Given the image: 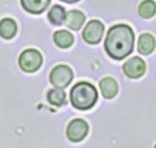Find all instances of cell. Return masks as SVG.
I'll return each instance as SVG.
<instances>
[{
  "label": "cell",
  "mask_w": 156,
  "mask_h": 148,
  "mask_svg": "<svg viewBox=\"0 0 156 148\" xmlns=\"http://www.w3.org/2000/svg\"><path fill=\"white\" fill-rule=\"evenodd\" d=\"M21 4L29 13L39 14L46 11L50 0H21Z\"/></svg>",
  "instance_id": "9c48e42d"
},
{
  "label": "cell",
  "mask_w": 156,
  "mask_h": 148,
  "mask_svg": "<svg viewBox=\"0 0 156 148\" xmlns=\"http://www.w3.org/2000/svg\"><path fill=\"white\" fill-rule=\"evenodd\" d=\"M155 148H156V146H155Z\"/></svg>",
  "instance_id": "ac0fdd59"
},
{
  "label": "cell",
  "mask_w": 156,
  "mask_h": 148,
  "mask_svg": "<svg viewBox=\"0 0 156 148\" xmlns=\"http://www.w3.org/2000/svg\"><path fill=\"white\" fill-rule=\"evenodd\" d=\"M85 22V14L80 11H70L66 14L65 25L72 30H78L82 27V25Z\"/></svg>",
  "instance_id": "30bf717a"
},
{
  "label": "cell",
  "mask_w": 156,
  "mask_h": 148,
  "mask_svg": "<svg viewBox=\"0 0 156 148\" xmlns=\"http://www.w3.org/2000/svg\"><path fill=\"white\" fill-rule=\"evenodd\" d=\"M98 100L96 88L87 82H80L70 91L72 105L80 111H87L94 107Z\"/></svg>",
  "instance_id": "7a4b0ae2"
},
{
  "label": "cell",
  "mask_w": 156,
  "mask_h": 148,
  "mask_svg": "<svg viewBox=\"0 0 156 148\" xmlns=\"http://www.w3.org/2000/svg\"><path fill=\"white\" fill-rule=\"evenodd\" d=\"M134 47V33L128 25L112 26L105 38L104 48L109 57L115 60H122L129 56Z\"/></svg>",
  "instance_id": "6da1fadb"
},
{
  "label": "cell",
  "mask_w": 156,
  "mask_h": 148,
  "mask_svg": "<svg viewBox=\"0 0 156 148\" xmlns=\"http://www.w3.org/2000/svg\"><path fill=\"white\" fill-rule=\"evenodd\" d=\"M103 33H104L103 23L96 21V19H92V21H90L86 25L82 35H83V39L89 44H98L103 38Z\"/></svg>",
  "instance_id": "8992f818"
},
{
  "label": "cell",
  "mask_w": 156,
  "mask_h": 148,
  "mask_svg": "<svg viewBox=\"0 0 156 148\" xmlns=\"http://www.w3.org/2000/svg\"><path fill=\"white\" fill-rule=\"evenodd\" d=\"M155 48V38L151 34H143L138 39V51L142 55H150Z\"/></svg>",
  "instance_id": "8fae6325"
},
{
  "label": "cell",
  "mask_w": 156,
  "mask_h": 148,
  "mask_svg": "<svg viewBox=\"0 0 156 148\" xmlns=\"http://www.w3.org/2000/svg\"><path fill=\"white\" fill-rule=\"evenodd\" d=\"M100 86V91L103 93V96L105 99H113L117 92H119V86H117V82L111 77H105L100 81L99 83Z\"/></svg>",
  "instance_id": "ba28073f"
},
{
  "label": "cell",
  "mask_w": 156,
  "mask_h": 148,
  "mask_svg": "<svg viewBox=\"0 0 156 148\" xmlns=\"http://www.w3.org/2000/svg\"><path fill=\"white\" fill-rule=\"evenodd\" d=\"M61 2H65V3H77L78 0H61Z\"/></svg>",
  "instance_id": "e0dca14e"
},
{
  "label": "cell",
  "mask_w": 156,
  "mask_h": 148,
  "mask_svg": "<svg viewBox=\"0 0 156 148\" xmlns=\"http://www.w3.org/2000/svg\"><path fill=\"white\" fill-rule=\"evenodd\" d=\"M73 79V72L66 65H57L52 69L50 74V81L56 88L66 87Z\"/></svg>",
  "instance_id": "277c9868"
},
{
  "label": "cell",
  "mask_w": 156,
  "mask_h": 148,
  "mask_svg": "<svg viewBox=\"0 0 156 148\" xmlns=\"http://www.w3.org/2000/svg\"><path fill=\"white\" fill-rule=\"evenodd\" d=\"M89 134V123L83 120H73L68 125L66 129V136L70 142L78 143L85 139V136Z\"/></svg>",
  "instance_id": "5b68a950"
},
{
  "label": "cell",
  "mask_w": 156,
  "mask_h": 148,
  "mask_svg": "<svg viewBox=\"0 0 156 148\" xmlns=\"http://www.w3.org/2000/svg\"><path fill=\"white\" fill-rule=\"evenodd\" d=\"M48 19L53 25H61L66 19V13L65 9L60 5H55L51 8V11L48 12Z\"/></svg>",
  "instance_id": "5bb4252c"
},
{
  "label": "cell",
  "mask_w": 156,
  "mask_h": 148,
  "mask_svg": "<svg viewBox=\"0 0 156 148\" xmlns=\"http://www.w3.org/2000/svg\"><path fill=\"white\" fill-rule=\"evenodd\" d=\"M42 55L37 49H26L20 56V66L23 72L33 73L37 72L42 65Z\"/></svg>",
  "instance_id": "3957f363"
},
{
  "label": "cell",
  "mask_w": 156,
  "mask_h": 148,
  "mask_svg": "<svg viewBox=\"0 0 156 148\" xmlns=\"http://www.w3.org/2000/svg\"><path fill=\"white\" fill-rule=\"evenodd\" d=\"M16 33H17V25L12 18L2 19V23H0V34H2V38L11 39L16 35Z\"/></svg>",
  "instance_id": "7c38bea8"
},
{
  "label": "cell",
  "mask_w": 156,
  "mask_h": 148,
  "mask_svg": "<svg viewBox=\"0 0 156 148\" xmlns=\"http://www.w3.org/2000/svg\"><path fill=\"white\" fill-rule=\"evenodd\" d=\"M48 101L51 103L52 105L60 107L65 103V92L61 90V88H53V90H50L47 93Z\"/></svg>",
  "instance_id": "2e32d148"
},
{
  "label": "cell",
  "mask_w": 156,
  "mask_h": 148,
  "mask_svg": "<svg viewBox=\"0 0 156 148\" xmlns=\"http://www.w3.org/2000/svg\"><path fill=\"white\" fill-rule=\"evenodd\" d=\"M53 41L60 48H68L73 44V35L66 30H60L53 34Z\"/></svg>",
  "instance_id": "4fadbf2b"
},
{
  "label": "cell",
  "mask_w": 156,
  "mask_h": 148,
  "mask_svg": "<svg viewBox=\"0 0 156 148\" xmlns=\"http://www.w3.org/2000/svg\"><path fill=\"white\" fill-rule=\"evenodd\" d=\"M122 69H124V73L129 78L135 79V78H139L144 74L146 64L140 57H131L124 64Z\"/></svg>",
  "instance_id": "52a82bcc"
},
{
  "label": "cell",
  "mask_w": 156,
  "mask_h": 148,
  "mask_svg": "<svg viewBox=\"0 0 156 148\" xmlns=\"http://www.w3.org/2000/svg\"><path fill=\"white\" fill-rule=\"evenodd\" d=\"M138 12L140 14V17L143 18H151L155 16L156 13V4L152 0H144L140 3V5L138 8Z\"/></svg>",
  "instance_id": "9a60e30c"
}]
</instances>
